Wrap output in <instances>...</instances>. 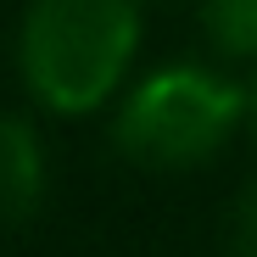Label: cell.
I'll return each mask as SVG.
<instances>
[{"instance_id":"cell-1","label":"cell","mask_w":257,"mask_h":257,"mask_svg":"<svg viewBox=\"0 0 257 257\" xmlns=\"http://www.w3.org/2000/svg\"><path fill=\"white\" fill-rule=\"evenodd\" d=\"M140 51L135 0H34L17 34V67L34 101L84 117L117 95Z\"/></svg>"},{"instance_id":"cell-2","label":"cell","mask_w":257,"mask_h":257,"mask_svg":"<svg viewBox=\"0 0 257 257\" xmlns=\"http://www.w3.org/2000/svg\"><path fill=\"white\" fill-rule=\"evenodd\" d=\"M246 112L251 95L224 73L196 62L157 67L117 106V146L146 168H196L235 135Z\"/></svg>"},{"instance_id":"cell-3","label":"cell","mask_w":257,"mask_h":257,"mask_svg":"<svg viewBox=\"0 0 257 257\" xmlns=\"http://www.w3.org/2000/svg\"><path fill=\"white\" fill-rule=\"evenodd\" d=\"M51 185L45 140L28 117H0V224H23L39 212Z\"/></svg>"},{"instance_id":"cell-4","label":"cell","mask_w":257,"mask_h":257,"mask_svg":"<svg viewBox=\"0 0 257 257\" xmlns=\"http://www.w3.org/2000/svg\"><path fill=\"white\" fill-rule=\"evenodd\" d=\"M201 28L224 56L257 62V0H201Z\"/></svg>"},{"instance_id":"cell-5","label":"cell","mask_w":257,"mask_h":257,"mask_svg":"<svg viewBox=\"0 0 257 257\" xmlns=\"http://www.w3.org/2000/svg\"><path fill=\"white\" fill-rule=\"evenodd\" d=\"M235 246H240V257H257V179L235 201Z\"/></svg>"},{"instance_id":"cell-6","label":"cell","mask_w":257,"mask_h":257,"mask_svg":"<svg viewBox=\"0 0 257 257\" xmlns=\"http://www.w3.org/2000/svg\"><path fill=\"white\" fill-rule=\"evenodd\" d=\"M251 123H257V84H251Z\"/></svg>"}]
</instances>
